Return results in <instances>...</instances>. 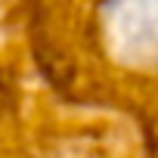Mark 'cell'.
I'll return each mask as SVG.
<instances>
[{"mask_svg":"<svg viewBox=\"0 0 158 158\" xmlns=\"http://www.w3.org/2000/svg\"><path fill=\"white\" fill-rule=\"evenodd\" d=\"M99 19L106 44L121 65H158V0H106Z\"/></svg>","mask_w":158,"mask_h":158,"instance_id":"1","label":"cell"}]
</instances>
